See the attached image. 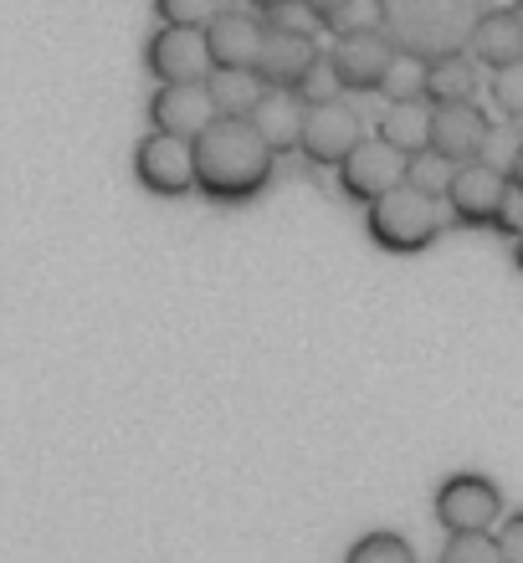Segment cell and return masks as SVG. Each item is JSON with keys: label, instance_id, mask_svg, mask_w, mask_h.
I'll use <instances>...</instances> for the list:
<instances>
[{"label": "cell", "instance_id": "obj_1", "mask_svg": "<svg viewBox=\"0 0 523 563\" xmlns=\"http://www.w3.org/2000/svg\"><path fill=\"white\" fill-rule=\"evenodd\" d=\"M272 169H277V148L268 144V134L252 119L221 113L206 134L195 139V185H200L206 200H221V206L257 200L268 190Z\"/></svg>", "mask_w": 523, "mask_h": 563}, {"label": "cell", "instance_id": "obj_2", "mask_svg": "<svg viewBox=\"0 0 523 563\" xmlns=\"http://www.w3.org/2000/svg\"><path fill=\"white\" fill-rule=\"evenodd\" d=\"M482 0H374V21L416 57H447L467 52L482 21Z\"/></svg>", "mask_w": 523, "mask_h": 563}, {"label": "cell", "instance_id": "obj_3", "mask_svg": "<svg viewBox=\"0 0 523 563\" xmlns=\"http://www.w3.org/2000/svg\"><path fill=\"white\" fill-rule=\"evenodd\" d=\"M442 200L447 195L405 179V185H395V190H385L380 200L364 206V231H370V241L380 252H395V256L426 252L442 236V225H447V206Z\"/></svg>", "mask_w": 523, "mask_h": 563}, {"label": "cell", "instance_id": "obj_4", "mask_svg": "<svg viewBox=\"0 0 523 563\" xmlns=\"http://www.w3.org/2000/svg\"><path fill=\"white\" fill-rule=\"evenodd\" d=\"M509 200H513V179L509 164L493 159H467L457 164L447 190V206L462 225H503L509 221Z\"/></svg>", "mask_w": 523, "mask_h": 563}, {"label": "cell", "instance_id": "obj_5", "mask_svg": "<svg viewBox=\"0 0 523 563\" xmlns=\"http://www.w3.org/2000/svg\"><path fill=\"white\" fill-rule=\"evenodd\" d=\"M134 175L150 195H165V200H179V195L200 190L195 185V139L170 134V129H150L134 148Z\"/></svg>", "mask_w": 523, "mask_h": 563}, {"label": "cell", "instance_id": "obj_6", "mask_svg": "<svg viewBox=\"0 0 523 563\" xmlns=\"http://www.w3.org/2000/svg\"><path fill=\"white\" fill-rule=\"evenodd\" d=\"M405 179H411V154L395 148L385 134L359 139L355 154L339 164V190H345V200H359V206L380 200V195L405 185Z\"/></svg>", "mask_w": 523, "mask_h": 563}, {"label": "cell", "instance_id": "obj_7", "mask_svg": "<svg viewBox=\"0 0 523 563\" xmlns=\"http://www.w3.org/2000/svg\"><path fill=\"white\" fill-rule=\"evenodd\" d=\"M329 52H334V67H339L349 92H380L390 62L401 57V42L374 21V26H345L334 36Z\"/></svg>", "mask_w": 523, "mask_h": 563}, {"label": "cell", "instance_id": "obj_8", "mask_svg": "<svg viewBox=\"0 0 523 563\" xmlns=\"http://www.w3.org/2000/svg\"><path fill=\"white\" fill-rule=\"evenodd\" d=\"M144 62H150V73L160 82H206L216 73V52H210L206 26H175V21H160Z\"/></svg>", "mask_w": 523, "mask_h": 563}, {"label": "cell", "instance_id": "obj_9", "mask_svg": "<svg viewBox=\"0 0 523 563\" xmlns=\"http://www.w3.org/2000/svg\"><path fill=\"white\" fill-rule=\"evenodd\" d=\"M436 522L447 533H462V528H493L503 522V492L478 472H457L436 487Z\"/></svg>", "mask_w": 523, "mask_h": 563}, {"label": "cell", "instance_id": "obj_10", "mask_svg": "<svg viewBox=\"0 0 523 563\" xmlns=\"http://www.w3.org/2000/svg\"><path fill=\"white\" fill-rule=\"evenodd\" d=\"M364 139L359 129V113L345 103V98H334V103H314L308 108V123H303V159L318 164V169H339V164L355 154V144Z\"/></svg>", "mask_w": 523, "mask_h": 563}, {"label": "cell", "instance_id": "obj_11", "mask_svg": "<svg viewBox=\"0 0 523 563\" xmlns=\"http://www.w3.org/2000/svg\"><path fill=\"white\" fill-rule=\"evenodd\" d=\"M216 119H221V108H216L210 77L206 82H160L150 98V123L154 129H170V134L200 139Z\"/></svg>", "mask_w": 523, "mask_h": 563}, {"label": "cell", "instance_id": "obj_12", "mask_svg": "<svg viewBox=\"0 0 523 563\" xmlns=\"http://www.w3.org/2000/svg\"><path fill=\"white\" fill-rule=\"evenodd\" d=\"M432 148H442L457 164L482 159L493 148V119L478 108V98H447V103H436Z\"/></svg>", "mask_w": 523, "mask_h": 563}, {"label": "cell", "instance_id": "obj_13", "mask_svg": "<svg viewBox=\"0 0 523 563\" xmlns=\"http://www.w3.org/2000/svg\"><path fill=\"white\" fill-rule=\"evenodd\" d=\"M324 57L314 42V31H298V26H277L268 21V42H262V57H257V73L268 77L272 88H298L303 73Z\"/></svg>", "mask_w": 523, "mask_h": 563}, {"label": "cell", "instance_id": "obj_14", "mask_svg": "<svg viewBox=\"0 0 523 563\" xmlns=\"http://www.w3.org/2000/svg\"><path fill=\"white\" fill-rule=\"evenodd\" d=\"M216 67H257L262 42H268V21H257L252 11H221L206 26Z\"/></svg>", "mask_w": 523, "mask_h": 563}, {"label": "cell", "instance_id": "obj_15", "mask_svg": "<svg viewBox=\"0 0 523 563\" xmlns=\"http://www.w3.org/2000/svg\"><path fill=\"white\" fill-rule=\"evenodd\" d=\"M308 108H314V103H308L298 88H268V92H262V103L252 108V123L268 134V144L277 148V154H287V148L303 144Z\"/></svg>", "mask_w": 523, "mask_h": 563}, {"label": "cell", "instance_id": "obj_16", "mask_svg": "<svg viewBox=\"0 0 523 563\" xmlns=\"http://www.w3.org/2000/svg\"><path fill=\"white\" fill-rule=\"evenodd\" d=\"M472 57L493 73L503 62H519L523 57V5L509 11V5H493V11H482L478 31H472V46H467Z\"/></svg>", "mask_w": 523, "mask_h": 563}, {"label": "cell", "instance_id": "obj_17", "mask_svg": "<svg viewBox=\"0 0 523 563\" xmlns=\"http://www.w3.org/2000/svg\"><path fill=\"white\" fill-rule=\"evenodd\" d=\"M432 129H436L432 98H401V103H390V113L380 119V134H385L395 148H405V154L432 148Z\"/></svg>", "mask_w": 523, "mask_h": 563}, {"label": "cell", "instance_id": "obj_18", "mask_svg": "<svg viewBox=\"0 0 523 563\" xmlns=\"http://www.w3.org/2000/svg\"><path fill=\"white\" fill-rule=\"evenodd\" d=\"M482 62L472 52H447V57L426 62V98L432 103H447V98H478L482 88Z\"/></svg>", "mask_w": 523, "mask_h": 563}, {"label": "cell", "instance_id": "obj_19", "mask_svg": "<svg viewBox=\"0 0 523 563\" xmlns=\"http://www.w3.org/2000/svg\"><path fill=\"white\" fill-rule=\"evenodd\" d=\"M272 82L257 67H216L210 73V92H216V108L231 113V119H252V108L262 103V92Z\"/></svg>", "mask_w": 523, "mask_h": 563}, {"label": "cell", "instance_id": "obj_20", "mask_svg": "<svg viewBox=\"0 0 523 563\" xmlns=\"http://www.w3.org/2000/svg\"><path fill=\"white\" fill-rule=\"evenodd\" d=\"M503 559V543H498L493 528H462V533H447L442 543V563H498Z\"/></svg>", "mask_w": 523, "mask_h": 563}, {"label": "cell", "instance_id": "obj_21", "mask_svg": "<svg viewBox=\"0 0 523 563\" xmlns=\"http://www.w3.org/2000/svg\"><path fill=\"white\" fill-rule=\"evenodd\" d=\"M380 98H390V103H401V98H426V57H416V52H405L390 62L385 82H380Z\"/></svg>", "mask_w": 523, "mask_h": 563}, {"label": "cell", "instance_id": "obj_22", "mask_svg": "<svg viewBox=\"0 0 523 563\" xmlns=\"http://www.w3.org/2000/svg\"><path fill=\"white\" fill-rule=\"evenodd\" d=\"M488 92H493V108L503 113V119L523 123V57L493 67V77H488Z\"/></svg>", "mask_w": 523, "mask_h": 563}, {"label": "cell", "instance_id": "obj_23", "mask_svg": "<svg viewBox=\"0 0 523 563\" xmlns=\"http://www.w3.org/2000/svg\"><path fill=\"white\" fill-rule=\"evenodd\" d=\"M345 559L349 563H416V549L395 533H370V538H359V543H349Z\"/></svg>", "mask_w": 523, "mask_h": 563}, {"label": "cell", "instance_id": "obj_24", "mask_svg": "<svg viewBox=\"0 0 523 563\" xmlns=\"http://www.w3.org/2000/svg\"><path fill=\"white\" fill-rule=\"evenodd\" d=\"M298 92L308 98V103H334V98H345V77H339V67H334V52H324V57L303 73V82H298Z\"/></svg>", "mask_w": 523, "mask_h": 563}, {"label": "cell", "instance_id": "obj_25", "mask_svg": "<svg viewBox=\"0 0 523 563\" xmlns=\"http://www.w3.org/2000/svg\"><path fill=\"white\" fill-rule=\"evenodd\" d=\"M451 175H457V159H447L442 148H421V154H411V179H416V185H426V190L447 195L451 190Z\"/></svg>", "mask_w": 523, "mask_h": 563}, {"label": "cell", "instance_id": "obj_26", "mask_svg": "<svg viewBox=\"0 0 523 563\" xmlns=\"http://www.w3.org/2000/svg\"><path fill=\"white\" fill-rule=\"evenodd\" d=\"M154 11H160V21H175V26H210L226 5L221 0H154Z\"/></svg>", "mask_w": 523, "mask_h": 563}, {"label": "cell", "instance_id": "obj_27", "mask_svg": "<svg viewBox=\"0 0 523 563\" xmlns=\"http://www.w3.org/2000/svg\"><path fill=\"white\" fill-rule=\"evenodd\" d=\"M498 543H503V559L523 563V512H513L503 528H498Z\"/></svg>", "mask_w": 523, "mask_h": 563}, {"label": "cell", "instance_id": "obj_28", "mask_svg": "<svg viewBox=\"0 0 523 563\" xmlns=\"http://www.w3.org/2000/svg\"><path fill=\"white\" fill-rule=\"evenodd\" d=\"M349 5H355V0H308V11H314L318 21H324V26H329V21H339V15H345Z\"/></svg>", "mask_w": 523, "mask_h": 563}, {"label": "cell", "instance_id": "obj_29", "mask_svg": "<svg viewBox=\"0 0 523 563\" xmlns=\"http://www.w3.org/2000/svg\"><path fill=\"white\" fill-rule=\"evenodd\" d=\"M509 179H513V190H523V144L513 148V159H509Z\"/></svg>", "mask_w": 523, "mask_h": 563}, {"label": "cell", "instance_id": "obj_30", "mask_svg": "<svg viewBox=\"0 0 523 563\" xmlns=\"http://www.w3.org/2000/svg\"><path fill=\"white\" fill-rule=\"evenodd\" d=\"M513 262H519V272H523V231H513Z\"/></svg>", "mask_w": 523, "mask_h": 563}, {"label": "cell", "instance_id": "obj_31", "mask_svg": "<svg viewBox=\"0 0 523 563\" xmlns=\"http://www.w3.org/2000/svg\"><path fill=\"white\" fill-rule=\"evenodd\" d=\"M257 11H277V5H287V0H252Z\"/></svg>", "mask_w": 523, "mask_h": 563}, {"label": "cell", "instance_id": "obj_32", "mask_svg": "<svg viewBox=\"0 0 523 563\" xmlns=\"http://www.w3.org/2000/svg\"><path fill=\"white\" fill-rule=\"evenodd\" d=\"M519 5H523V0H519Z\"/></svg>", "mask_w": 523, "mask_h": 563}]
</instances>
